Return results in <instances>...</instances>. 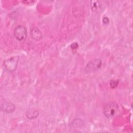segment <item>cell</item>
I'll use <instances>...</instances> for the list:
<instances>
[{"mask_svg": "<svg viewBox=\"0 0 133 133\" xmlns=\"http://www.w3.org/2000/svg\"><path fill=\"white\" fill-rule=\"evenodd\" d=\"M119 106L117 102L115 101H110L104 106L103 112L107 118H112L117 114Z\"/></svg>", "mask_w": 133, "mask_h": 133, "instance_id": "cell-1", "label": "cell"}, {"mask_svg": "<svg viewBox=\"0 0 133 133\" xmlns=\"http://www.w3.org/2000/svg\"><path fill=\"white\" fill-rule=\"evenodd\" d=\"M19 60L18 56H14L5 60L3 64L5 70L9 72L14 71L17 69Z\"/></svg>", "mask_w": 133, "mask_h": 133, "instance_id": "cell-2", "label": "cell"}, {"mask_svg": "<svg viewBox=\"0 0 133 133\" xmlns=\"http://www.w3.org/2000/svg\"><path fill=\"white\" fill-rule=\"evenodd\" d=\"M102 61L100 59H95L89 61L85 66V71L89 73L98 70L101 66Z\"/></svg>", "mask_w": 133, "mask_h": 133, "instance_id": "cell-3", "label": "cell"}, {"mask_svg": "<svg viewBox=\"0 0 133 133\" xmlns=\"http://www.w3.org/2000/svg\"><path fill=\"white\" fill-rule=\"evenodd\" d=\"M14 34L18 41H22L25 39L27 36V30L23 25H18L14 30Z\"/></svg>", "mask_w": 133, "mask_h": 133, "instance_id": "cell-4", "label": "cell"}, {"mask_svg": "<svg viewBox=\"0 0 133 133\" xmlns=\"http://www.w3.org/2000/svg\"><path fill=\"white\" fill-rule=\"evenodd\" d=\"M16 107L14 104L9 100H4L1 104V110L2 111L7 113H10L15 110Z\"/></svg>", "mask_w": 133, "mask_h": 133, "instance_id": "cell-5", "label": "cell"}, {"mask_svg": "<svg viewBox=\"0 0 133 133\" xmlns=\"http://www.w3.org/2000/svg\"><path fill=\"white\" fill-rule=\"evenodd\" d=\"M30 35L31 37L35 41H39L42 38V33L37 28L33 27L30 30Z\"/></svg>", "mask_w": 133, "mask_h": 133, "instance_id": "cell-6", "label": "cell"}, {"mask_svg": "<svg viewBox=\"0 0 133 133\" xmlns=\"http://www.w3.org/2000/svg\"><path fill=\"white\" fill-rule=\"evenodd\" d=\"M39 114V112L37 110L34 111H29V112H27L26 114V116L27 118L29 119H34L36 118Z\"/></svg>", "mask_w": 133, "mask_h": 133, "instance_id": "cell-7", "label": "cell"}, {"mask_svg": "<svg viewBox=\"0 0 133 133\" xmlns=\"http://www.w3.org/2000/svg\"><path fill=\"white\" fill-rule=\"evenodd\" d=\"M90 6L91 9L93 11L97 10L99 7V4L98 1H90Z\"/></svg>", "mask_w": 133, "mask_h": 133, "instance_id": "cell-8", "label": "cell"}, {"mask_svg": "<svg viewBox=\"0 0 133 133\" xmlns=\"http://www.w3.org/2000/svg\"><path fill=\"white\" fill-rule=\"evenodd\" d=\"M118 83H119V81L118 80L112 79L110 81V86L112 88H115L117 86Z\"/></svg>", "mask_w": 133, "mask_h": 133, "instance_id": "cell-9", "label": "cell"}, {"mask_svg": "<svg viewBox=\"0 0 133 133\" xmlns=\"http://www.w3.org/2000/svg\"><path fill=\"white\" fill-rule=\"evenodd\" d=\"M78 47V45L77 43H73L71 45V48L72 50H76Z\"/></svg>", "mask_w": 133, "mask_h": 133, "instance_id": "cell-10", "label": "cell"}, {"mask_svg": "<svg viewBox=\"0 0 133 133\" xmlns=\"http://www.w3.org/2000/svg\"><path fill=\"white\" fill-rule=\"evenodd\" d=\"M103 23H104L105 24H107L109 23V19L107 17H105L103 18Z\"/></svg>", "mask_w": 133, "mask_h": 133, "instance_id": "cell-11", "label": "cell"}, {"mask_svg": "<svg viewBox=\"0 0 133 133\" xmlns=\"http://www.w3.org/2000/svg\"><path fill=\"white\" fill-rule=\"evenodd\" d=\"M34 1H22V3H24L25 4H30L32 3H34Z\"/></svg>", "mask_w": 133, "mask_h": 133, "instance_id": "cell-12", "label": "cell"}]
</instances>
